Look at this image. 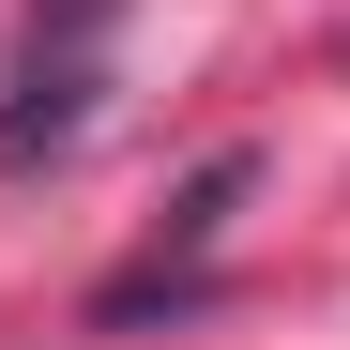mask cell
I'll list each match as a JSON object with an SVG mask.
<instances>
[{
  "instance_id": "cell-1",
  "label": "cell",
  "mask_w": 350,
  "mask_h": 350,
  "mask_svg": "<svg viewBox=\"0 0 350 350\" xmlns=\"http://www.w3.org/2000/svg\"><path fill=\"white\" fill-rule=\"evenodd\" d=\"M107 31H122V0H31L16 77H0V183H31L46 152L92 137V107H107Z\"/></svg>"
}]
</instances>
